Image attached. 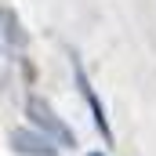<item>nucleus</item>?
Listing matches in <instances>:
<instances>
[{
    "mask_svg": "<svg viewBox=\"0 0 156 156\" xmlns=\"http://www.w3.org/2000/svg\"><path fill=\"white\" fill-rule=\"evenodd\" d=\"M11 145H15L18 153H29V156H58V149H55L47 138L29 134V131H15V134H11Z\"/></svg>",
    "mask_w": 156,
    "mask_h": 156,
    "instance_id": "7ed1b4c3",
    "label": "nucleus"
},
{
    "mask_svg": "<svg viewBox=\"0 0 156 156\" xmlns=\"http://www.w3.org/2000/svg\"><path fill=\"white\" fill-rule=\"evenodd\" d=\"M0 18H4V26H7V29H4L7 44H11V47H22V44H26V37H22V29H18V18H15L11 11H0Z\"/></svg>",
    "mask_w": 156,
    "mask_h": 156,
    "instance_id": "20e7f679",
    "label": "nucleus"
},
{
    "mask_svg": "<svg viewBox=\"0 0 156 156\" xmlns=\"http://www.w3.org/2000/svg\"><path fill=\"white\" fill-rule=\"evenodd\" d=\"M94 156H98V153H94Z\"/></svg>",
    "mask_w": 156,
    "mask_h": 156,
    "instance_id": "39448f33",
    "label": "nucleus"
},
{
    "mask_svg": "<svg viewBox=\"0 0 156 156\" xmlns=\"http://www.w3.org/2000/svg\"><path fill=\"white\" fill-rule=\"evenodd\" d=\"M26 116H29V123H37V127L44 131V134H47V138L62 142L66 149H69V145H76L73 131H69V127H66L62 120L55 116V109H51V105H47L44 98H29V102H26Z\"/></svg>",
    "mask_w": 156,
    "mask_h": 156,
    "instance_id": "f257e3e1",
    "label": "nucleus"
},
{
    "mask_svg": "<svg viewBox=\"0 0 156 156\" xmlns=\"http://www.w3.org/2000/svg\"><path fill=\"white\" fill-rule=\"evenodd\" d=\"M73 73H76V87H80V94H83V102L91 105V116H94V123H98L102 138H113L109 120H105V109H102V102H98V94H94V87H91V80H87V73H83V66H80V62H73Z\"/></svg>",
    "mask_w": 156,
    "mask_h": 156,
    "instance_id": "f03ea898",
    "label": "nucleus"
}]
</instances>
